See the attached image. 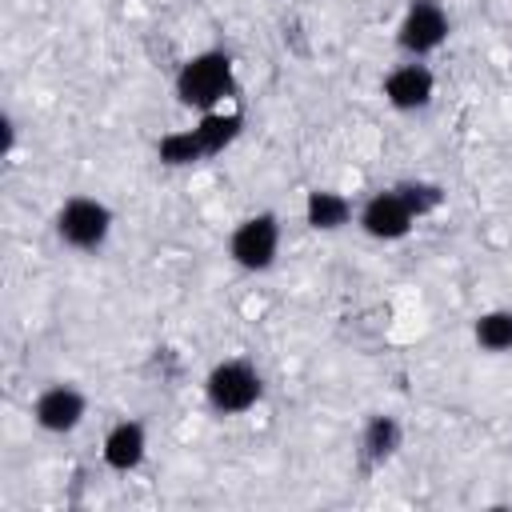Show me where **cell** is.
Returning a JSON list of instances; mask_svg holds the SVG:
<instances>
[{
	"instance_id": "cell-6",
	"label": "cell",
	"mask_w": 512,
	"mask_h": 512,
	"mask_svg": "<svg viewBox=\"0 0 512 512\" xmlns=\"http://www.w3.org/2000/svg\"><path fill=\"white\" fill-rule=\"evenodd\" d=\"M88 416V396L84 388L68 384V380H56V384H44L32 400V424L48 436H68L84 424Z\"/></svg>"
},
{
	"instance_id": "cell-16",
	"label": "cell",
	"mask_w": 512,
	"mask_h": 512,
	"mask_svg": "<svg viewBox=\"0 0 512 512\" xmlns=\"http://www.w3.org/2000/svg\"><path fill=\"white\" fill-rule=\"evenodd\" d=\"M16 152V116L12 112H0V156L8 160Z\"/></svg>"
},
{
	"instance_id": "cell-7",
	"label": "cell",
	"mask_w": 512,
	"mask_h": 512,
	"mask_svg": "<svg viewBox=\"0 0 512 512\" xmlns=\"http://www.w3.org/2000/svg\"><path fill=\"white\" fill-rule=\"evenodd\" d=\"M420 220L412 216V208L400 200V192L388 184V188H376L372 196H364V204L356 208V228L372 240H404Z\"/></svg>"
},
{
	"instance_id": "cell-3",
	"label": "cell",
	"mask_w": 512,
	"mask_h": 512,
	"mask_svg": "<svg viewBox=\"0 0 512 512\" xmlns=\"http://www.w3.org/2000/svg\"><path fill=\"white\" fill-rule=\"evenodd\" d=\"M204 400L216 416H244L264 400V376L252 360L228 356L208 368L204 376Z\"/></svg>"
},
{
	"instance_id": "cell-8",
	"label": "cell",
	"mask_w": 512,
	"mask_h": 512,
	"mask_svg": "<svg viewBox=\"0 0 512 512\" xmlns=\"http://www.w3.org/2000/svg\"><path fill=\"white\" fill-rule=\"evenodd\" d=\"M380 92L396 112H424L436 96V72L424 60H404L384 76Z\"/></svg>"
},
{
	"instance_id": "cell-4",
	"label": "cell",
	"mask_w": 512,
	"mask_h": 512,
	"mask_svg": "<svg viewBox=\"0 0 512 512\" xmlns=\"http://www.w3.org/2000/svg\"><path fill=\"white\" fill-rule=\"evenodd\" d=\"M280 216L272 208H260L244 220H236V228L228 232V260L240 272H268L280 256Z\"/></svg>"
},
{
	"instance_id": "cell-13",
	"label": "cell",
	"mask_w": 512,
	"mask_h": 512,
	"mask_svg": "<svg viewBox=\"0 0 512 512\" xmlns=\"http://www.w3.org/2000/svg\"><path fill=\"white\" fill-rule=\"evenodd\" d=\"M472 340L488 356L512 352V308H488L472 320Z\"/></svg>"
},
{
	"instance_id": "cell-14",
	"label": "cell",
	"mask_w": 512,
	"mask_h": 512,
	"mask_svg": "<svg viewBox=\"0 0 512 512\" xmlns=\"http://www.w3.org/2000/svg\"><path fill=\"white\" fill-rule=\"evenodd\" d=\"M156 160L164 168H192V164L208 160V152H204L196 128H176V132H164L156 140Z\"/></svg>"
},
{
	"instance_id": "cell-15",
	"label": "cell",
	"mask_w": 512,
	"mask_h": 512,
	"mask_svg": "<svg viewBox=\"0 0 512 512\" xmlns=\"http://www.w3.org/2000/svg\"><path fill=\"white\" fill-rule=\"evenodd\" d=\"M392 188L400 192V200L412 208V216H416V220H428V216H436V212L444 208V188H440L436 180L408 176V180H396Z\"/></svg>"
},
{
	"instance_id": "cell-17",
	"label": "cell",
	"mask_w": 512,
	"mask_h": 512,
	"mask_svg": "<svg viewBox=\"0 0 512 512\" xmlns=\"http://www.w3.org/2000/svg\"><path fill=\"white\" fill-rule=\"evenodd\" d=\"M508 36H512V28H508Z\"/></svg>"
},
{
	"instance_id": "cell-12",
	"label": "cell",
	"mask_w": 512,
	"mask_h": 512,
	"mask_svg": "<svg viewBox=\"0 0 512 512\" xmlns=\"http://www.w3.org/2000/svg\"><path fill=\"white\" fill-rule=\"evenodd\" d=\"M192 128H196L204 152H208V156H220V152L240 136L244 112H236V108H212V112H200V120H196Z\"/></svg>"
},
{
	"instance_id": "cell-5",
	"label": "cell",
	"mask_w": 512,
	"mask_h": 512,
	"mask_svg": "<svg viewBox=\"0 0 512 512\" xmlns=\"http://www.w3.org/2000/svg\"><path fill=\"white\" fill-rule=\"evenodd\" d=\"M448 32H452V20H448V8L440 0H408L392 40L408 60H424V56L444 48Z\"/></svg>"
},
{
	"instance_id": "cell-9",
	"label": "cell",
	"mask_w": 512,
	"mask_h": 512,
	"mask_svg": "<svg viewBox=\"0 0 512 512\" xmlns=\"http://www.w3.org/2000/svg\"><path fill=\"white\" fill-rule=\"evenodd\" d=\"M100 460H104L108 472H120V476L136 472L148 460V428H144V420H132V416L116 420L100 440Z\"/></svg>"
},
{
	"instance_id": "cell-11",
	"label": "cell",
	"mask_w": 512,
	"mask_h": 512,
	"mask_svg": "<svg viewBox=\"0 0 512 512\" xmlns=\"http://www.w3.org/2000/svg\"><path fill=\"white\" fill-rule=\"evenodd\" d=\"M352 220H356V208H352V200L344 192H336V188H312L304 196V224L312 232H340Z\"/></svg>"
},
{
	"instance_id": "cell-1",
	"label": "cell",
	"mask_w": 512,
	"mask_h": 512,
	"mask_svg": "<svg viewBox=\"0 0 512 512\" xmlns=\"http://www.w3.org/2000/svg\"><path fill=\"white\" fill-rule=\"evenodd\" d=\"M236 92V64L224 48H204V52H192L176 76H172V96L180 108H192V112H212V108H224Z\"/></svg>"
},
{
	"instance_id": "cell-2",
	"label": "cell",
	"mask_w": 512,
	"mask_h": 512,
	"mask_svg": "<svg viewBox=\"0 0 512 512\" xmlns=\"http://www.w3.org/2000/svg\"><path fill=\"white\" fill-rule=\"evenodd\" d=\"M112 228H116V212L100 196H84V192L68 196L52 216V232L68 252H100Z\"/></svg>"
},
{
	"instance_id": "cell-10",
	"label": "cell",
	"mask_w": 512,
	"mask_h": 512,
	"mask_svg": "<svg viewBox=\"0 0 512 512\" xmlns=\"http://www.w3.org/2000/svg\"><path fill=\"white\" fill-rule=\"evenodd\" d=\"M400 448H404V424L392 412H372L360 428V440H356L360 464L364 468H384Z\"/></svg>"
}]
</instances>
